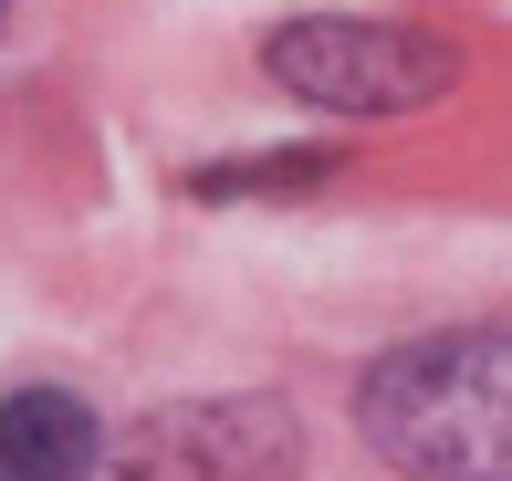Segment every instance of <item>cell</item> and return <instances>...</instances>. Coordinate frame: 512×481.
Returning <instances> with one entry per match:
<instances>
[{
    "mask_svg": "<svg viewBox=\"0 0 512 481\" xmlns=\"http://www.w3.org/2000/svg\"><path fill=\"white\" fill-rule=\"evenodd\" d=\"M293 471H304V419L283 398H209L136 419L105 481H293Z\"/></svg>",
    "mask_w": 512,
    "mask_h": 481,
    "instance_id": "cell-3",
    "label": "cell"
},
{
    "mask_svg": "<svg viewBox=\"0 0 512 481\" xmlns=\"http://www.w3.org/2000/svg\"><path fill=\"white\" fill-rule=\"evenodd\" d=\"M356 429L408 481H512V335H418L366 366Z\"/></svg>",
    "mask_w": 512,
    "mask_h": 481,
    "instance_id": "cell-1",
    "label": "cell"
},
{
    "mask_svg": "<svg viewBox=\"0 0 512 481\" xmlns=\"http://www.w3.org/2000/svg\"><path fill=\"white\" fill-rule=\"evenodd\" d=\"M335 178V147H304V157H251V168H199L189 189L199 199H251V189H324Z\"/></svg>",
    "mask_w": 512,
    "mask_h": 481,
    "instance_id": "cell-5",
    "label": "cell"
},
{
    "mask_svg": "<svg viewBox=\"0 0 512 481\" xmlns=\"http://www.w3.org/2000/svg\"><path fill=\"white\" fill-rule=\"evenodd\" d=\"M262 74L324 116H418L460 84V53L439 32H408V21L324 11V21H283L262 42Z\"/></svg>",
    "mask_w": 512,
    "mask_h": 481,
    "instance_id": "cell-2",
    "label": "cell"
},
{
    "mask_svg": "<svg viewBox=\"0 0 512 481\" xmlns=\"http://www.w3.org/2000/svg\"><path fill=\"white\" fill-rule=\"evenodd\" d=\"M95 461H105V429L84 398H63V387L0 398V481H84Z\"/></svg>",
    "mask_w": 512,
    "mask_h": 481,
    "instance_id": "cell-4",
    "label": "cell"
}]
</instances>
